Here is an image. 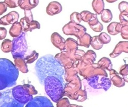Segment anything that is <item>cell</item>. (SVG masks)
Listing matches in <instances>:
<instances>
[{"mask_svg": "<svg viewBox=\"0 0 128 107\" xmlns=\"http://www.w3.org/2000/svg\"><path fill=\"white\" fill-rule=\"evenodd\" d=\"M34 69L41 85L46 77L50 76L58 77L62 83L66 84L64 78V69L52 54H46L39 58L35 64Z\"/></svg>", "mask_w": 128, "mask_h": 107, "instance_id": "cell-1", "label": "cell"}, {"mask_svg": "<svg viewBox=\"0 0 128 107\" xmlns=\"http://www.w3.org/2000/svg\"><path fill=\"white\" fill-rule=\"evenodd\" d=\"M18 70L9 59L0 58V91L16 85Z\"/></svg>", "mask_w": 128, "mask_h": 107, "instance_id": "cell-2", "label": "cell"}, {"mask_svg": "<svg viewBox=\"0 0 128 107\" xmlns=\"http://www.w3.org/2000/svg\"><path fill=\"white\" fill-rule=\"evenodd\" d=\"M46 95L51 100L56 103L64 97V89L66 84L58 77L50 76L46 77L42 84Z\"/></svg>", "mask_w": 128, "mask_h": 107, "instance_id": "cell-3", "label": "cell"}, {"mask_svg": "<svg viewBox=\"0 0 128 107\" xmlns=\"http://www.w3.org/2000/svg\"><path fill=\"white\" fill-rule=\"evenodd\" d=\"M76 69L78 74L83 77L84 79L96 75H102L107 77L108 76L106 71L100 67L96 63L87 64L79 60L76 64Z\"/></svg>", "mask_w": 128, "mask_h": 107, "instance_id": "cell-4", "label": "cell"}, {"mask_svg": "<svg viewBox=\"0 0 128 107\" xmlns=\"http://www.w3.org/2000/svg\"><path fill=\"white\" fill-rule=\"evenodd\" d=\"M12 54L14 59L24 58L28 50V44L26 40V33L22 32L18 37L13 38Z\"/></svg>", "mask_w": 128, "mask_h": 107, "instance_id": "cell-5", "label": "cell"}, {"mask_svg": "<svg viewBox=\"0 0 128 107\" xmlns=\"http://www.w3.org/2000/svg\"><path fill=\"white\" fill-rule=\"evenodd\" d=\"M32 86L26 84L18 85L11 89L12 94L14 99L18 103L24 105L33 99L32 95L30 94V89Z\"/></svg>", "mask_w": 128, "mask_h": 107, "instance_id": "cell-6", "label": "cell"}, {"mask_svg": "<svg viewBox=\"0 0 128 107\" xmlns=\"http://www.w3.org/2000/svg\"><path fill=\"white\" fill-rule=\"evenodd\" d=\"M88 85L94 89L108 91L112 86L110 78L102 75H96L85 79Z\"/></svg>", "mask_w": 128, "mask_h": 107, "instance_id": "cell-7", "label": "cell"}, {"mask_svg": "<svg viewBox=\"0 0 128 107\" xmlns=\"http://www.w3.org/2000/svg\"><path fill=\"white\" fill-rule=\"evenodd\" d=\"M62 30L66 35H74L79 38L86 32V29L82 25L70 21L63 26Z\"/></svg>", "mask_w": 128, "mask_h": 107, "instance_id": "cell-8", "label": "cell"}, {"mask_svg": "<svg viewBox=\"0 0 128 107\" xmlns=\"http://www.w3.org/2000/svg\"><path fill=\"white\" fill-rule=\"evenodd\" d=\"M82 88V82L78 75L72 81L66 84L64 89V96L72 100L74 94Z\"/></svg>", "mask_w": 128, "mask_h": 107, "instance_id": "cell-9", "label": "cell"}, {"mask_svg": "<svg viewBox=\"0 0 128 107\" xmlns=\"http://www.w3.org/2000/svg\"><path fill=\"white\" fill-rule=\"evenodd\" d=\"M0 96V107H24L23 105L18 103L13 98L11 90L1 93Z\"/></svg>", "mask_w": 128, "mask_h": 107, "instance_id": "cell-10", "label": "cell"}, {"mask_svg": "<svg viewBox=\"0 0 128 107\" xmlns=\"http://www.w3.org/2000/svg\"><path fill=\"white\" fill-rule=\"evenodd\" d=\"M25 107H54L49 99L44 96H36L28 102Z\"/></svg>", "mask_w": 128, "mask_h": 107, "instance_id": "cell-11", "label": "cell"}, {"mask_svg": "<svg viewBox=\"0 0 128 107\" xmlns=\"http://www.w3.org/2000/svg\"><path fill=\"white\" fill-rule=\"evenodd\" d=\"M54 58L64 67V69L70 68L77 62V61L74 62L72 61L66 55L65 51H62L61 52L56 54L54 56Z\"/></svg>", "mask_w": 128, "mask_h": 107, "instance_id": "cell-12", "label": "cell"}, {"mask_svg": "<svg viewBox=\"0 0 128 107\" xmlns=\"http://www.w3.org/2000/svg\"><path fill=\"white\" fill-rule=\"evenodd\" d=\"M122 52L128 53V41H120L116 45L112 52L110 54L112 58H116Z\"/></svg>", "mask_w": 128, "mask_h": 107, "instance_id": "cell-13", "label": "cell"}, {"mask_svg": "<svg viewBox=\"0 0 128 107\" xmlns=\"http://www.w3.org/2000/svg\"><path fill=\"white\" fill-rule=\"evenodd\" d=\"M19 18V14L16 11H12L0 18L1 24L8 25L12 24L18 22Z\"/></svg>", "mask_w": 128, "mask_h": 107, "instance_id": "cell-14", "label": "cell"}, {"mask_svg": "<svg viewBox=\"0 0 128 107\" xmlns=\"http://www.w3.org/2000/svg\"><path fill=\"white\" fill-rule=\"evenodd\" d=\"M24 16L20 19V23L22 27V32L29 31V24L34 20L32 12L30 10H24Z\"/></svg>", "mask_w": 128, "mask_h": 107, "instance_id": "cell-15", "label": "cell"}, {"mask_svg": "<svg viewBox=\"0 0 128 107\" xmlns=\"http://www.w3.org/2000/svg\"><path fill=\"white\" fill-rule=\"evenodd\" d=\"M52 44L62 52L64 50V43L66 40L58 32H54L52 33L50 37Z\"/></svg>", "mask_w": 128, "mask_h": 107, "instance_id": "cell-16", "label": "cell"}, {"mask_svg": "<svg viewBox=\"0 0 128 107\" xmlns=\"http://www.w3.org/2000/svg\"><path fill=\"white\" fill-rule=\"evenodd\" d=\"M110 77L112 84L116 87L120 88L125 85V82L122 77L119 75V73L115 70L112 69L109 71Z\"/></svg>", "mask_w": 128, "mask_h": 107, "instance_id": "cell-17", "label": "cell"}, {"mask_svg": "<svg viewBox=\"0 0 128 107\" xmlns=\"http://www.w3.org/2000/svg\"><path fill=\"white\" fill-rule=\"evenodd\" d=\"M62 9L61 4L56 1L50 2L46 8V12L49 15H54L60 13Z\"/></svg>", "mask_w": 128, "mask_h": 107, "instance_id": "cell-18", "label": "cell"}, {"mask_svg": "<svg viewBox=\"0 0 128 107\" xmlns=\"http://www.w3.org/2000/svg\"><path fill=\"white\" fill-rule=\"evenodd\" d=\"M77 62L70 68L64 69V78L66 83L73 80L78 75V72L76 69Z\"/></svg>", "mask_w": 128, "mask_h": 107, "instance_id": "cell-19", "label": "cell"}, {"mask_svg": "<svg viewBox=\"0 0 128 107\" xmlns=\"http://www.w3.org/2000/svg\"><path fill=\"white\" fill-rule=\"evenodd\" d=\"M39 3V0H20L19 5L24 10H30L36 7Z\"/></svg>", "mask_w": 128, "mask_h": 107, "instance_id": "cell-20", "label": "cell"}, {"mask_svg": "<svg viewBox=\"0 0 128 107\" xmlns=\"http://www.w3.org/2000/svg\"><path fill=\"white\" fill-rule=\"evenodd\" d=\"M122 27V26L120 22L114 21L108 25L107 26V31L110 35H116L120 33Z\"/></svg>", "mask_w": 128, "mask_h": 107, "instance_id": "cell-21", "label": "cell"}, {"mask_svg": "<svg viewBox=\"0 0 128 107\" xmlns=\"http://www.w3.org/2000/svg\"><path fill=\"white\" fill-rule=\"evenodd\" d=\"M78 46L76 40L72 38H68L65 41L64 51L70 52L76 50L78 49Z\"/></svg>", "mask_w": 128, "mask_h": 107, "instance_id": "cell-22", "label": "cell"}, {"mask_svg": "<svg viewBox=\"0 0 128 107\" xmlns=\"http://www.w3.org/2000/svg\"><path fill=\"white\" fill-rule=\"evenodd\" d=\"M92 37L90 34L86 32L82 37L78 38L76 41L78 45L86 48H88L90 46Z\"/></svg>", "mask_w": 128, "mask_h": 107, "instance_id": "cell-23", "label": "cell"}, {"mask_svg": "<svg viewBox=\"0 0 128 107\" xmlns=\"http://www.w3.org/2000/svg\"><path fill=\"white\" fill-rule=\"evenodd\" d=\"M22 32V27L20 22H16L12 24L9 30V34L14 38L18 36Z\"/></svg>", "mask_w": 128, "mask_h": 107, "instance_id": "cell-24", "label": "cell"}, {"mask_svg": "<svg viewBox=\"0 0 128 107\" xmlns=\"http://www.w3.org/2000/svg\"><path fill=\"white\" fill-rule=\"evenodd\" d=\"M98 66L104 70L110 71L112 69V64L111 60L106 57H104L100 59L97 63Z\"/></svg>", "mask_w": 128, "mask_h": 107, "instance_id": "cell-25", "label": "cell"}, {"mask_svg": "<svg viewBox=\"0 0 128 107\" xmlns=\"http://www.w3.org/2000/svg\"><path fill=\"white\" fill-rule=\"evenodd\" d=\"M92 7L96 14H100L104 9V0H93L92 3Z\"/></svg>", "mask_w": 128, "mask_h": 107, "instance_id": "cell-26", "label": "cell"}, {"mask_svg": "<svg viewBox=\"0 0 128 107\" xmlns=\"http://www.w3.org/2000/svg\"><path fill=\"white\" fill-rule=\"evenodd\" d=\"M14 65L18 69L22 72L26 73L28 72L27 65L24 58H18L14 59Z\"/></svg>", "mask_w": 128, "mask_h": 107, "instance_id": "cell-27", "label": "cell"}, {"mask_svg": "<svg viewBox=\"0 0 128 107\" xmlns=\"http://www.w3.org/2000/svg\"><path fill=\"white\" fill-rule=\"evenodd\" d=\"M87 92L86 90L80 89L77 91L74 95L73 100H75L77 102H82L87 99Z\"/></svg>", "mask_w": 128, "mask_h": 107, "instance_id": "cell-28", "label": "cell"}, {"mask_svg": "<svg viewBox=\"0 0 128 107\" xmlns=\"http://www.w3.org/2000/svg\"><path fill=\"white\" fill-rule=\"evenodd\" d=\"M12 42L9 39H4L0 46L1 50L5 53H8L12 52Z\"/></svg>", "mask_w": 128, "mask_h": 107, "instance_id": "cell-29", "label": "cell"}, {"mask_svg": "<svg viewBox=\"0 0 128 107\" xmlns=\"http://www.w3.org/2000/svg\"><path fill=\"white\" fill-rule=\"evenodd\" d=\"M100 18L102 22L104 23L110 22L112 18V14L109 9H104L100 13Z\"/></svg>", "mask_w": 128, "mask_h": 107, "instance_id": "cell-30", "label": "cell"}, {"mask_svg": "<svg viewBox=\"0 0 128 107\" xmlns=\"http://www.w3.org/2000/svg\"><path fill=\"white\" fill-rule=\"evenodd\" d=\"M90 45L95 50H100L103 47L104 44L100 41L98 36H94L92 37Z\"/></svg>", "mask_w": 128, "mask_h": 107, "instance_id": "cell-31", "label": "cell"}, {"mask_svg": "<svg viewBox=\"0 0 128 107\" xmlns=\"http://www.w3.org/2000/svg\"><path fill=\"white\" fill-rule=\"evenodd\" d=\"M119 74L122 76L124 81L128 83V64H125L120 68Z\"/></svg>", "mask_w": 128, "mask_h": 107, "instance_id": "cell-32", "label": "cell"}, {"mask_svg": "<svg viewBox=\"0 0 128 107\" xmlns=\"http://www.w3.org/2000/svg\"><path fill=\"white\" fill-rule=\"evenodd\" d=\"M70 21L76 24H80L82 20L80 13L76 11L73 12L70 15Z\"/></svg>", "mask_w": 128, "mask_h": 107, "instance_id": "cell-33", "label": "cell"}, {"mask_svg": "<svg viewBox=\"0 0 128 107\" xmlns=\"http://www.w3.org/2000/svg\"><path fill=\"white\" fill-rule=\"evenodd\" d=\"M80 13L81 16L82 20L86 22H88L90 20L94 14L88 10H83Z\"/></svg>", "mask_w": 128, "mask_h": 107, "instance_id": "cell-34", "label": "cell"}, {"mask_svg": "<svg viewBox=\"0 0 128 107\" xmlns=\"http://www.w3.org/2000/svg\"><path fill=\"white\" fill-rule=\"evenodd\" d=\"M98 38L101 43L103 44H108L111 41L110 36L105 32H101L98 35Z\"/></svg>", "mask_w": 128, "mask_h": 107, "instance_id": "cell-35", "label": "cell"}, {"mask_svg": "<svg viewBox=\"0 0 128 107\" xmlns=\"http://www.w3.org/2000/svg\"><path fill=\"white\" fill-rule=\"evenodd\" d=\"M38 53H37L35 50H34L30 55L26 57L24 59L26 63H32L38 59Z\"/></svg>", "mask_w": 128, "mask_h": 107, "instance_id": "cell-36", "label": "cell"}, {"mask_svg": "<svg viewBox=\"0 0 128 107\" xmlns=\"http://www.w3.org/2000/svg\"><path fill=\"white\" fill-rule=\"evenodd\" d=\"M120 23L122 26H128V13L126 12H120L119 14Z\"/></svg>", "mask_w": 128, "mask_h": 107, "instance_id": "cell-37", "label": "cell"}, {"mask_svg": "<svg viewBox=\"0 0 128 107\" xmlns=\"http://www.w3.org/2000/svg\"><path fill=\"white\" fill-rule=\"evenodd\" d=\"M96 52L92 50H88L85 53L84 55L82 57L81 59H90L94 62L96 60Z\"/></svg>", "mask_w": 128, "mask_h": 107, "instance_id": "cell-38", "label": "cell"}, {"mask_svg": "<svg viewBox=\"0 0 128 107\" xmlns=\"http://www.w3.org/2000/svg\"><path fill=\"white\" fill-rule=\"evenodd\" d=\"M4 2L8 7L10 8H16L19 6L20 0H4Z\"/></svg>", "mask_w": 128, "mask_h": 107, "instance_id": "cell-39", "label": "cell"}, {"mask_svg": "<svg viewBox=\"0 0 128 107\" xmlns=\"http://www.w3.org/2000/svg\"><path fill=\"white\" fill-rule=\"evenodd\" d=\"M70 104V102L68 98H62L56 102V107H68Z\"/></svg>", "mask_w": 128, "mask_h": 107, "instance_id": "cell-40", "label": "cell"}, {"mask_svg": "<svg viewBox=\"0 0 128 107\" xmlns=\"http://www.w3.org/2000/svg\"><path fill=\"white\" fill-rule=\"evenodd\" d=\"M118 8L120 12H126L128 13V2L122 1L119 3Z\"/></svg>", "mask_w": 128, "mask_h": 107, "instance_id": "cell-41", "label": "cell"}, {"mask_svg": "<svg viewBox=\"0 0 128 107\" xmlns=\"http://www.w3.org/2000/svg\"><path fill=\"white\" fill-rule=\"evenodd\" d=\"M40 23L36 20H32L29 24V31H32L35 29H40Z\"/></svg>", "mask_w": 128, "mask_h": 107, "instance_id": "cell-42", "label": "cell"}, {"mask_svg": "<svg viewBox=\"0 0 128 107\" xmlns=\"http://www.w3.org/2000/svg\"><path fill=\"white\" fill-rule=\"evenodd\" d=\"M120 35L123 39L128 40V26L122 27L120 31Z\"/></svg>", "mask_w": 128, "mask_h": 107, "instance_id": "cell-43", "label": "cell"}, {"mask_svg": "<svg viewBox=\"0 0 128 107\" xmlns=\"http://www.w3.org/2000/svg\"><path fill=\"white\" fill-rule=\"evenodd\" d=\"M90 27L93 31H94L96 32H101L104 29L103 25L100 21L98 22V23L97 24L94 25V26H91Z\"/></svg>", "mask_w": 128, "mask_h": 107, "instance_id": "cell-44", "label": "cell"}, {"mask_svg": "<svg viewBox=\"0 0 128 107\" xmlns=\"http://www.w3.org/2000/svg\"><path fill=\"white\" fill-rule=\"evenodd\" d=\"M98 22H99V21L98 18L97 14L94 13L92 18L88 22V23L90 26H94V25L97 24L98 23Z\"/></svg>", "mask_w": 128, "mask_h": 107, "instance_id": "cell-45", "label": "cell"}, {"mask_svg": "<svg viewBox=\"0 0 128 107\" xmlns=\"http://www.w3.org/2000/svg\"><path fill=\"white\" fill-rule=\"evenodd\" d=\"M7 34V30L4 27H0V40L4 39Z\"/></svg>", "mask_w": 128, "mask_h": 107, "instance_id": "cell-46", "label": "cell"}, {"mask_svg": "<svg viewBox=\"0 0 128 107\" xmlns=\"http://www.w3.org/2000/svg\"><path fill=\"white\" fill-rule=\"evenodd\" d=\"M8 6L4 1H0V15L4 14L7 10Z\"/></svg>", "mask_w": 128, "mask_h": 107, "instance_id": "cell-47", "label": "cell"}, {"mask_svg": "<svg viewBox=\"0 0 128 107\" xmlns=\"http://www.w3.org/2000/svg\"><path fill=\"white\" fill-rule=\"evenodd\" d=\"M68 107H83L82 106H78L75 104H70Z\"/></svg>", "mask_w": 128, "mask_h": 107, "instance_id": "cell-48", "label": "cell"}, {"mask_svg": "<svg viewBox=\"0 0 128 107\" xmlns=\"http://www.w3.org/2000/svg\"><path fill=\"white\" fill-rule=\"evenodd\" d=\"M108 2H109V3H113L114 2H116V1L118 0H106Z\"/></svg>", "mask_w": 128, "mask_h": 107, "instance_id": "cell-49", "label": "cell"}, {"mask_svg": "<svg viewBox=\"0 0 128 107\" xmlns=\"http://www.w3.org/2000/svg\"><path fill=\"white\" fill-rule=\"evenodd\" d=\"M1 24V19H0V25Z\"/></svg>", "mask_w": 128, "mask_h": 107, "instance_id": "cell-50", "label": "cell"}]
</instances>
